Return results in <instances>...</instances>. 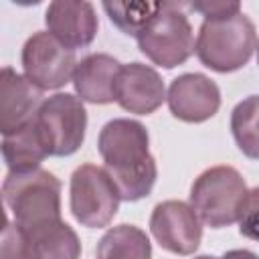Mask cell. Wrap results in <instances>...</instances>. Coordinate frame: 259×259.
<instances>
[{
	"mask_svg": "<svg viewBox=\"0 0 259 259\" xmlns=\"http://www.w3.org/2000/svg\"><path fill=\"white\" fill-rule=\"evenodd\" d=\"M221 259H257V255L247 249H233V251H227Z\"/></svg>",
	"mask_w": 259,
	"mask_h": 259,
	"instance_id": "23",
	"label": "cell"
},
{
	"mask_svg": "<svg viewBox=\"0 0 259 259\" xmlns=\"http://www.w3.org/2000/svg\"><path fill=\"white\" fill-rule=\"evenodd\" d=\"M140 51L156 65L174 69L194 53V32L182 4L162 2L158 14L136 36Z\"/></svg>",
	"mask_w": 259,
	"mask_h": 259,
	"instance_id": "5",
	"label": "cell"
},
{
	"mask_svg": "<svg viewBox=\"0 0 259 259\" xmlns=\"http://www.w3.org/2000/svg\"><path fill=\"white\" fill-rule=\"evenodd\" d=\"M8 225V219H6V212H4V202H2V194H0V231Z\"/></svg>",
	"mask_w": 259,
	"mask_h": 259,
	"instance_id": "24",
	"label": "cell"
},
{
	"mask_svg": "<svg viewBox=\"0 0 259 259\" xmlns=\"http://www.w3.org/2000/svg\"><path fill=\"white\" fill-rule=\"evenodd\" d=\"M249 188L233 166L204 170L190 188V208L198 221L212 229L229 227L241 217Z\"/></svg>",
	"mask_w": 259,
	"mask_h": 259,
	"instance_id": "4",
	"label": "cell"
},
{
	"mask_svg": "<svg viewBox=\"0 0 259 259\" xmlns=\"http://www.w3.org/2000/svg\"><path fill=\"white\" fill-rule=\"evenodd\" d=\"M119 206V194L101 166L83 164L71 176V212L89 229L107 227Z\"/></svg>",
	"mask_w": 259,
	"mask_h": 259,
	"instance_id": "7",
	"label": "cell"
},
{
	"mask_svg": "<svg viewBox=\"0 0 259 259\" xmlns=\"http://www.w3.org/2000/svg\"><path fill=\"white\" fill-rule=\"evenodd\" d=\"M32 121L49 156H71L85 140L87 111L83 101L71 93L45 99Z\"/></svg>",
	"mask_w": 259,
	"mask_h": 259,
	"instance_id": "6",
	"label": "cell"
},
{
	"mask_svg": "<svg viewBox=\"0 0 259 259\" xmlns=\"http://www.w3.org/2000/svg\"><path fill=\"white\" fill-rule=\"evenodd\" d=\"M188 8L200 12L204 18H225L241 12L239 2H192L188 4Z\"/></svg>",
	"mask_w": 259,
	"mask_h": 259,
	"instance_id": "21",
	"label": "cell"
},
{
	"mask_svg": "<svg viewBox=\"0 0 259 259\" xmlns=\"http://www.w3.org/2000/svg\"><path fill=\"white\" fill-rule=\"evenodd\" d=\"M0 259H32L28 235L16 223L0 231Z\"/></svg>",
	"mask_w": 259,
	"mask_h": 259,
	"instance_id": "20",
	"label": "cell"
},
{
	"mask_svg": "<svg viewBox=\"0 0 259 259\" xmlns=\"http://www.w3.org/2000/svg\"><path fill=\"white\" fill-rule=\"evenodd\" d=\"M42 103V91L12 67L0 69V134L10 136L28 125Z\"/></svg>",
	"mask_w": 259,
	"mask_h": 259,
	"instance_id": "11",
	"label": "cell"
},
{
	"mask_svg": "<svg viewBox=\"0 0 259 259\" xmlns=\"http://www.w3.org/2000/svg\"><path fill=\"white\" fill-rule=\"evenodd\" d=\"M257 194L259 190L257 188H251L249 194H247V200L241 208V233L249 235V237H255V210H257Z\"/></svg>",
	"mask_w": 259,
	"mask_h": 259,
	"instance_id": "22",
	"label": "cell"
},
{
	"mask_svg": "<svg viewBox=\"0 0 259 259\" xmlns=\"http://www.w3.org/2000/svg\"><path fill=\"white\" fill-rule=\"evenodd\" d=\"M257 113H259V101L257 95L247 97L241 101L231 115V130L237 146L241 152L249 158L259 156V142H257Z\"/></svg>",
	"mask_w": 259,
	"mask_h": 259,
	"instance_id": "19",
	"label": "cell"
},
{
	"mask_svg": "<svg viewBox=\"0 0 259 259\" xmlns=\"http://www.w3.org/2000/svg\"><path fill=\"white\" fill-rule=\"evenodd\" d=\"M150 231L162 249L176 255L194 253L202 239V225L196 212L182 200L156 204L150 217Z\"/></svg>",
	"mask_w": 259,
	"mask_h": 259,
	"instance_id": "9",
	"label": "cell"
},
{
	"mask_svg": "<svg viewBox=\"0 0 259 259\" xmlns=\"http://www.w3.org/2000/svg\"><path fill=\"white\" fill-rule=\"evenodd\" d=\"M162 2H103L109 20L123 32L138 36L158 14Z\"/></svg>",
	"mask_w": 259,
	"mask_h": 259,
	"instance_id": "18",
	"label": "cell"
},
{
	"mask_svg": "<svg viewBox=\"0 0 259 259\" xmlns=\"http://www.w3.org/2000/svg\"><path fill=\"white\" fill-rule=\"evenodd\" d=\"M194 259H217V257H212V255H200V257H194Z\"/></svg>",
	"mask_w": 259,
	"mask_h": 259,
	"instance_id": "25",
	"label": "cell"
},
{
	"mask_svg": "<svg viewBox=\"0 0 259 259\" xmlns=\"http://www.w3.org/2000/svg\"><path fill=\"white\" fill-rule=\"evenodd\" d=\"M148 132L136 119H111L99 134L103 170L111 178L119 200H140L154 188L158 168L148 150Z\"/></svg>",
	"mask_w": 259,
	"mask_h": 259,
	"instance_id": "1",
	"label": "cell"
},
{
	"mask_svg": "<svg viewBox=\"0 0 259 259\" xmlns=\"http://www.w3.org/2000/svg\"><path fill=\"white\" fill-rule=\"evenodd\" d=\"M26 235L30 241L32 259H79L81 257V241L77 233L63 221L49 223Z\"/></svg>",
	"mask_w": 259,
	"mask_h": 259,
	"instance_id": "15",
	"label": "cell"
},
{
	"mask_svg": "<svg viewBox=\"0 0 259 259\" xmlns=\"http://www.w3.org/2000/svg\"><path fill=\"white\" fill-rule=\"evenodd\" d=\"M2 196L14 212L16 225L26 233L61 221V182L49 170L8 172Z\"/></svg>",
	"mask_w": 259,
	"mask_h": 259,
	"instance_id": "3",
	"label": "cell"
},
{
	"mask_svg": "<svg viewBox=\"0 0 259 259\" xmlns=\"http://www.w3.org/2000/svg\"><path fill=\"white\" fill-rule=\"evenodd\" d=\"M152 245L148 235L134 225L109 229L97 243L95 259H150Z\"/></svg>",
	"mask_w": 259,
	"mask_h": 259,
	"instance_id": "17",
	"label": "cell"
},
{
	"mask_svg": "<svg viewBox=\"0 0 259 259\" xmlns=\"http://www.w3.org/2000/svg\"><path fill=\"white\" fill-rule=\"evenodd\" d=\"M113 97L125 111L148 115L164 103L166 89L162 77L152 67L142 63H130L121 65L117 73Z\"/></svg>",
	"mask_w": 259,
	"mask_h": 259,
	"instance_id": "12",
	"label": "cell"
},
{
	"mask_svg": "<svg viewBox=\"0 0 259 259\" xmlns=\"http://www.w3.org/2000/svg\"><path fill=\"white\" fill-rule=\"evenodd\" d=\"M75 51L57 40L51 32H34L22 47L24 77L42 89H59L73 77Z\"/></svg>",
	"mask_w": 259,
	"mask_h": 259,
	"instance_id": "8",
	"label": "cell"
},
{
	"mask_svg": "<svg viewBox=\"0 0 259 259\" xmlns=\"http://www.w3.org/2000/svg\"><path fill=\"white\" fill-rule=\"evenodd\" d=\"M168 105L174 117L200 123L210 119L221 107V91L214 81L202 73H184L170 83Z\"/></svg>",
	"mask_w": 259,
	"mask_h": 259,
	"instance_id": "10",
	"label": "cell"
},
{
	"mask_svg": "<svg viewBox=\"0 0 259 259\" xmlns=\"http://www.w3.org/2000/svg\"><path fill=\"white\" fill-rule=\"evenodd\" d=\"M45 22L49 32L69 49H79L91 45L97 34V16L91 2H51L45 12Z\"/></svg>",
	"mask_w": 259,
	"mask_h": 259,
	"instance_id": "13",
	"label": "cell"
},
{
	"mask_svg": "<svg viewBox=\"0 0 259 259\" xmlns=\"http://www.w3.org/2000/svg\"><path fill=\"white\" fill-rule=\"evenodd\" d=\"M121 63L105 53H93L81 59L73 71V87L81 101L99 105L115 101L113 87Z\"/></svg>",
	"mask_w": 259,
	"mask_h": 259,
	"instance_id": "14",
	"label": "cell"
},
{
	"mask_svg": "<svg viewBox=\"0 0 259 259\" xmlns=\"http://www.w3.org/2000/svg\"><path fill=\"white\" fill-rule=\"evenodd\" d=\"M0 154L10 168V172H26L38 168V164L49 156L34 121L24 125L20 132L4 136L0 142Z\"/></svg>",
	"mask_w": 259,
	"mask_h": 259,
	"instance_id": "16",
	"label": "cell"
},
{
	"mask_svg": "<svg viewBox=\"0 0 259 259\" xmlns=\"http://www.w3.org/2000/svg\"><path fill=\"white\" fill-rule=\"evenodd\" d=\"M257 45L255 24L243 12L225 18H204L194 42L196 57L212 71L229 73L245 67Z\"/></svg>",
	"mask_w": 259,
	"mask_h": 259,
	"instance_id": "2",
	"label": "cell"
}]
</instances>
